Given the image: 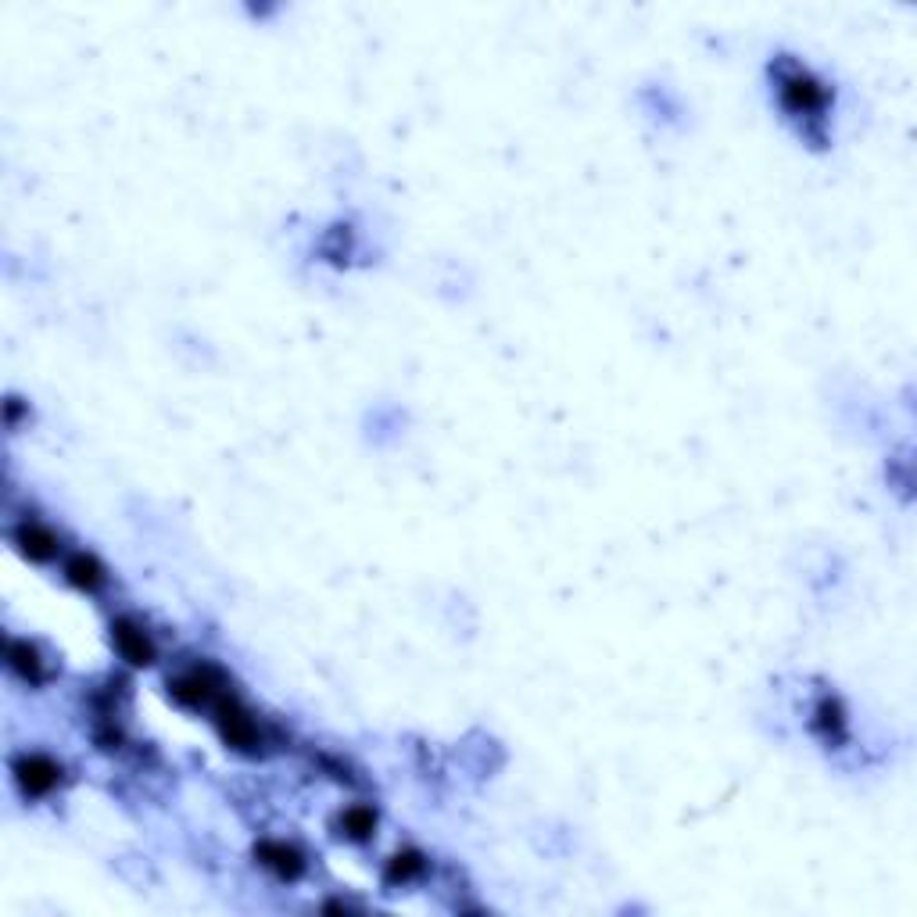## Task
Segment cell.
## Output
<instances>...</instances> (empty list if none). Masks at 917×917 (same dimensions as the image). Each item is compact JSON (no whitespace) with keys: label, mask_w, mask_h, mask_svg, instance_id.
<instances>
[{"label":"cell","mask_w":917,"mask_h":917,"mask_svg":"<svg viewBox=\"0 0 917 917\" xmlns=\"http://www.w3.org/2000/svg\"><path fill=\"white\" fill-rule=\"evenodd\" d=\"M15 781L26 796H51L61 785V763L43 753H26L15 763Z\"/></svg>","instance_id":"7a4b0ae2"},{"label":"cell","mask_w":917,"mask_h":917,"mask_svg":"<svg viewBox=\"0 0 917 917\" xmlns=\"http://www.w3.org/2000/svg\"><path fill=\"white\" fill-rule=\"evenodd\" d=\"M65 577H69L76 588H83V592H97L108 577H104V566L97 563L94 556H86V552H76V556L65 563Z\"/></svg>","instance_id":"8992f818"},{"label":"cell","mask_w":917,"mask_h":917,"mask_svg":"<svg viewBox=\"0 0 917 917\" xmlns=\"http://www.w3.org/2000/svg\"><path fill=\"white\" fill-rule=\"evenodd\" d=\"M423 857L420 853H398L395 860H391V867H387V875L395 878V882H409V878H416L423 871Z\"/></svg>","instance_id":"9c48e42d"},{"label":"cell","mask_w":917,"mask_h":917,"mask_svg":"<svg viewBox=\"0 0 917 917\" xmlns=\"http://www.w3.org/2000/svg\"><path fill=\"white\" fill-rule=\"evenodd\" d=\"M258 860H262L276 878H298L301 867H305L301 853L294 846H287V842H262V846H258Z\"/></svg>","instance_id":"5b68a950"},{"label":"cell","mask_w":917,"mask_h":917,"mask_svg":"<svg viewBox=\"0 0 917 917\" xmlns=\"http://www.w3.org/2000/svg\"><path fill=\"white\" fill-rule=\"evenodd\" d=\"M778 97L792 115H799V119H821L824 104H828L824 86L817 83L803 65H796V61H792L789 69L778 72Z\"/></svg>","instance_id":"6da1fadb"},{"label":"cell","mask_w":917,"mask_h":917,"mask_svg":"<svg viewBox=\"0 0 917 917\" xmlns=\"http://www.w3.org/2000/svg\"><path fill=\"white\" fill-rule=\"evenodd\" d=\"M341 828H344V835L348 839H369V835L377 832V810L373 806H366V803H355V806H348L341 814Z\"/></svg>","instance_id":"ba28073f"},{"label":"cell","mask_w":917,"mask_h":917,"mask_svg":"<svg viewBox=\"0 0 917 917\" xmlns=\"http://www.w3.org/2000/svg\"><path fill=\"white\" fill-rule=\"evenodd\" d=\"M112 642H115V649H119L122 660L133 663V667H147V663L155 660V642H151L144 627H137L133 620H119V624L112 627Z\"/></svg>","instance_id":"3957f363"},{"label":"cell","mask_w":917,"mask_h":917,"mask_svg":"<svg viewBox=\"0 0 917 917\" xmlns=\"http://www.w3.org/2000/svg\"><path fill=\"white\" fill-rule=\"evenodd\" d=\"M15 541H18V549L26 552L29 559H54L58 556V534L47 527V523H40V520H26V523H18V531H15Z\"/></svg>","instance_id":"277c9868"},{"label":"cell","mask_w":917,"mask_h":917,"mask_svg":"<svg viewBox=\"0 0 917 917\" xmlns=\"http://www.w3.org/2000/svg\"><path fill=\"white\" fill-rule=\"evenodd\" d=\"M814 728L821 731L828 742L832 738H842L846 735V713H842V706H839V699H832V695H824L821 703H817V710H814Z\"/></svg>","instance_id":"52a82bcc"}]
</instances>
